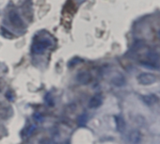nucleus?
Here are the masks:
<instances>
[{"mask_svg":"<svg viewBox=\"0 0 160 144\" xmlns=\"http://www.w3.org/2000/svg\"><path fill=\"white\" fill-rule=\"evenodd\" d=\"M52 45V42L47 40V39H42V40H38L35 41L31 46V51L33 54L36 55H41L42 54L45 49H47L48 47H50Z\"/></svg>","mask_w":160,"mask_h":144,"instance_id":"nucleus-1","label":"nucleus"},{"mask_svg":"<svg viewBox=\"0 0 160 144\" xmlns=\"http://www.w3.org/2000/svg\"><path fill=\"white\" fill-rule=\"evenodd\" d=\"M138 81L143 86H150L157 81V77L151 73H142L138 77Z\"/></svg>","mask_w":160,"mask_h":144,"instance_id":"nucleus-2","label":"nucleus"},{"mask_svg":"<svg viewBox=\"0 0 160 144\" xmlns=\"http://www.w3.org/2000/svg\"><path fill=\"white\" fill-rule=\"evenodd\" d=\"M9 17H10V21L11 23L16 27H24V23H23V20L22 18L19 16V14L15 12V11H11L10 14H9Z\"/></svg>","mask_w":160,"mask_h":144,"instance_id":"nucleus-3","label":"nucleus"},{"mask_svg":"<svg viewBox=\"0 0 160 144\" xmlns=\"http://www.w3.org/2000/svg\"><path fill=\"white\" fill-rule=\"evenodd\" d=\"M103 104V97L101 94H96L93 97L91 98L90 102H89V107L90 108H98L99 107H101Z\"/></svg>","mask_w":160,"mask_h":144,"instance_id":"nucleus-4","label":"nucleus"},{"mask_svg":"<svg viewBox=\"0 0 160 144\" xmlns=\"http://www.w3.org/2000/svg\"><path fill=\"white\" fill-rule=\"evenodd\" d=\"M142 101L145 105L147 106H152L156 103H158L159 101V98L157 95L153 94V93H151V94H147V95H143L142 97Z\"/></svg>","mask_w":160,"mask_h":144,"instance_id":"nucleus-5","label":"nucleus"},{"mask_svg":"<svg viewBox=\"0 0 160 144\" xmlns=\"http://www.w3.org/2000/svg\"><path fill=\"white\" fill-rule=\"evenodd\" d=\"M76 79L79 83L81 84H84V85H87L91 82L92 80V77L90 75V73L88 72H81V73H79L76 77Z\"/></svg>","mask_w":160,"mask_h":144,"instance_id":"nucleus-6","label":"nucleus"},{"mask_svg":"<svg viewBox=\"0 0 160 144\" xmlns=\"http://www.w3.org/2000/svg\"><path fill=\"white\" fill-rule=\"evenodd\" d=\"M115 119V122H116V128L119 132L122 133L125 128H126V123H125V121L124 119L122 117V116H115L114 117Z\"/></svg>","mask_w":160,"mask_h":144,"instance_id":"nucleus-7","label":"nucleus"},{"mask_svg":"<svg viewBox=\"0 0 160 144\" xmlns=\"http://www.w3.org/2000/svg\"><path fill=\"white\" fill-rule=\"evenodd\" d=\"M141 133L138 131V130H134L132 131L129 136H128V138H129V141L132 142V143H138L141 141Z\"/></svg>","mask_w":160,"mask_h":144,"instance_id":"nucleus-8","label":"nucleus"},{"mask_svg":"<svg viewBox=\"0 0 160 144\" xmlns=\"http://www.w3.org/2000/svg\"><path fill=\"white\" fill-rule=\"evenodd\" d=\"M112 84H114L117 87H122L125 84V79L123 77V76L122 75H117L116 77H114L111 80Z\"/></svg>","mask_w":160,"mask_h":144,"instance_id":"nucleus-9","label":"nucleus"},{"mask_svg":"<svg viewBox=\"0 0 160 144\" xmlns=\"http://www.w3.org/2000/svg\"><path fill=\"white\" fill-rule=\"evenodd\" d=\"M35 130H36V126H35L34 124L29 125L28 128H26V129L24 130V132H23V136H25L26 137H30V136L35 132Z\"/></svg>","mask_w":160,"mask_h":144,"instance_id":"nucleus-10","label":"nucleus"},{"mask_svg":"<svg viewBox=\"0 0 160 144\" xmlns=\"http://www.w3.org/2000/svg\"><path fill=\"white\" fill-rule=\"evenodd\" d=\"M88 122V115L87 114H82L78 118V123L80 125H85Z\"/></svg>","mask_w":160,"mask_h":144,"instance_id":"nucleus-11","label":"nucleus"},{"mask_svg":"<svg viewBox=\"0 0 160 144\" xmlns=\"http://www.w3.org/2000/svg\"><path fill=\"white\" fill-rule=\"evenodd\" d=\"M45 102L48 104V105H50V106H53L54 105V102H53V99H52V97H51V94H47L46 96H45Z\"/></svg>","mask_w":160,"mask_h":144,"instance_id":"nucleus-12","label":"nucleus"},{"mask_svg":"<svg viewBox=\"0 0 160 144\" xmlns=\"http://www.w3.org/2000/svg\"><path fill=\"white\" fill-rule=\"evenodd\" d=\"M34 119H35L37 122H42V120H43V118L42 117V115H41V114H38V113H36V114L34 115Z\"/></svg>","mask_w":160,"mask_h":144,"instance_id":"nucleus-13","label":"nucleus"},{"mask_svg":"<svg viewBox=\"0 0 160 144\" xmlns=\"http://www.w3.org/2000/svg\"><path fill=\"white\" fill-rule=\"evenodd\" d=\"M7 98L11 101H13V96H12V92H7Z\"/></svg>","mask_w":160,"mask_h":144,"instance_id":"nucleus-14","label":"nucleus"},{"mask_svg":"<svg viewBox=\"0 0 160 144\" xmlns=\"http://www.w3.org/2000/svg\"><path fill=\"white\" fill-rule=\"evenodd\" d=\"M158 36H159V38H160V30L158 31Z\"/></svg>","mask_w":160,"mask_h":144,"instance_id":"nucleus-15","label":"nucleus"}]
</instances>
